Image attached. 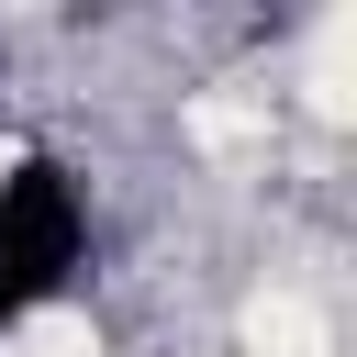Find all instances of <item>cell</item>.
I'll return each mask as SVG.
<instances>
[{
	"mask_svg": "<svg viewBox=\"0 0 357 357\" xmlns=\"http://www.w3.org/2000/svg\"><path fill=\"white\" fill-rule=\"evenodd\" d=\"M78 257H89V201H78V178H67L56 156H11V167H0V301H11V312L56 301V290L78 279Z\"/></svg>",
	"mask_w": 357,
	"mask_h": 357,
	"instance_id": "6da1fadb",
	"label": "cell"
},
{
	"mask_svg": "<svg viewBox=\"0 0 357 357\" xmlns=\"http://www.w3.org/2000/svg\"><path fill=\"white\" fill-rule=\"evenodd\" d=\"M0 335H11V301H0Z\"/></svg>",
	"mask_w": 357,
	"mask_h": 357,
	"instance_id": "7a4b0ae2",
	"label": "cell"
}]
</instances>
